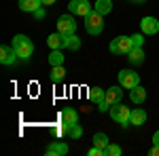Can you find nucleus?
Listing matches in <instances>:
<instances>
[{
    "instance_id": "obj_13",
    "label": "nucleus",
    "mask_w": 159,
    "mask_h": 156,
    "mask_svg": "<svg viewBox=\"0 0 159 156\" xmlns=\"http://www.w3.org/2000/svg\"><path fill=\"white\" fill-rule=\"evenodd\" d=\"M147 122V112L142 108H136L132 110V116H129V124H134V127H142Z\"/></svg>"
},
{
    "instance_id": "obj_14",
    "label": "nucleus",
    "mask_w": 159,
    "mask_h": 156,
    "mask_svg": "<svg viewBox=\"0 0 159 156\" xmlns=\"http://www.w3.org/2000/svg\"><path fill=\"white\" fill-rule=\"evenodd\" d=\"M129 99L134 101V103H144V99H147V91L138 84L134 89H129Z\"/></svg>"
},
{
    "instance_id": "obj_16",
    "label": "nucleus",
    "mask_w": 159,
    "mask_h": 156,
    "mask_svg": "<svg viewBox=\"0 0 159 156\" xmlns=\"http://www.w3.org/2000/svg\"><path fill=\"white\" fill-rule=\"evenodd\" d=\"M61 120H64L66 124H74V122H79V112H76L74 108H64Z\"/></svg>"
},
{
    "instance_id": "obj_15",
    "label": "nucleus",
    "mask_w": 159,
    "mask_h": 156,
    "mask_svg": "<svg viewBox=\"0 0 159 156\" xmlns=\"http://www.w3.org/2000/svg\"><path fill=\"white\" fill-rule=\"evenodd\" d=\"M43 6V0H19V9L25 13H34Z\"/></svg>"
},
{
    "instance_id": "obj_19",
    "label": "nucleus",
    "mask_w": 159,
    "mask_h": 156,
    "mask_svg": "<svg viewBox=\"0 0 159 156\" xmlns=\"http://www.w3.org/2000/svg\"><path fill=\"white\" fill-rule=\"evenodd\" d=\"M93 11H98L100 15H108L112 11V2L110 0H98L96 4H93Z\"/></svg>"
},
{
    "instance_id": "obj_6",
    "label": "nucleus",
    "mask_w": 159,
    "mask_h": 156,
    "mask_svg": "<svg viewBox=\"0 0 159 156\" xmlns=\"http://www.w3.org/2000/svg\"><path fill=\"white\" fill-rule=\"evenodd\" d=\"M68 11L72 13V15L87 17L89 13L93 11V6H91V2H89V0H70V4H68Z\"/></svg>"
},
{
    "instance_id": "obj_4",
    "label": "nucleus",
    "mask_w": 159,
    "mask_h": 156,
    "mask_svg": "<svg viewBox=\"0 0 159 156\" xmlns=\"http://www.w3.org/2000/svg\"><path fill=\"white\" fill-rule=\"evenodd\" d=\"M132 36H117L112 42H110V53L115 55H127L132 51Z\"/></svg>"
},
{
    "instance_id": "obj_8",
    "label": "nucleus",
    "mask_w": 159,
    "mask_h": 156,
    "mask_svg": "<svg viewBox=\"0 0 159 156\" xmlns=\"http://www.w3.org/2000/svg\"><path fill=\"white\" fill-rule=\"evenodd\" d=\"M121 97H123L121 86H110V89H106V93H104V101L108 106H115V103L121 101Z\"/></svg>"
},
{
    "instance_id": "obj_9",
    "label": "nucleus",
    "mask_w": 159,
    "mask_h": 156,
    "mask_svg": "<svg viewBox=\"0 0 159 156\" xmlns=\"http://www.w3.org/2000/svg\"><path fill=\"white\" fill-rule=\"evenodd\" d=\"M140 30H142V34H157L159 32V21L155 17H144V19L140 21Z\"/></svg>"
},
{
    "instance_id": "obj_21",
    "label": "nucleus",
    "mask_w": 159,
    "mask_h": 156,
    "mask_svg": "<svg viewBox=\"0 0 159 156\" xmlns=\"http://www.w3.org/2000/svg\"><path fill=\"white\" fill-rule=\"evenodd\" d=\"M104 93H106V91H102L100 86H91V89H89V101H91V103H100V101L104 99Z\"/></svg>"
},
{
    "instance_id": "obj_27",
    "label": "nucleus",
    "mask_w": 159,
    "mask_h": 156,
    "mask_svg": "<svg viewBox=\"0 0 159 156\" xmlns=\"http://www.w3.org/2000/svg\"><path fill=\"white\" fill-rule=\"evenodd\" d=\"M34 17H36V19H43V17H45V9H43V6L36 9V11H34Z\"/></svg>"
},
{
    "instance_id": "obj_7",
    "label": "nucleus",
    "mask_w": 159,
    "mask_h": 156,
    "mask_svg": "<svg viewBox=\"0 0 159 156\" xmlns=\"http://www.w3.org/2000/svg\"><path fill=\"white\" fill-rule=\"evenodd\" d=\"M119 84L123 89H134V86L140 84V76L134 70H121L119 72Z\"/></svg>"
},
{
    "instance_id": "obj_17",
    "label": "nucleus",
    "mask_w": 159,
    "mask_h": 156,
    "mask_svg": "<svg viewBox=\"0 0 159 156\" xmlns=\"http://www.w3.org/2000/svg\"><path fill=\"white\" fill-rule=\"evenodd\" d=\"M64 48H68V51H79V48H81V38H76L74 34L64 36Z\"/></svg>"
},
{
    "instance_id": "obj_23",
    "label": "nucleus",
    "mask_w": 159,
    "mask_h": 156,
    "mask_svg": "<svg viewBox=\"0 0 159 156\" xmlns=\"http://www.w3.org/2000/svg\"><path fill=\"white\" fill-rule=\"evenodd\" d=\"M49 63H51V68H53V65H64V55H61L60 48H55L49 55Z\"/></svg>"
},
{
    "instance_id": "obj_28",
    "label": "nucleus",
    "mask_w": 159,
    "mask_h": 156,
    "mask_svg": "<svg viewBox=\"0 0 159 156\" xmlns=\"http://www.w3.org/2000/svg\"><path fill=\"white\" fill-rule=\"evenodd\" d=\"M151 154H153V156H159V145L153 144V148H151Z\"/></svg>"
},
{
    "instance_id": "obj_5",
    "label": "nucleus",
    "mask_w": 159,
    "mask_h": 156,
    "mask_svg": "<svg viewBox=\"0 0 159 156\" xmlns=\"http://www.w3.org/2000/svg\"><path fill=\"white\" fill-rule=\"evenodd\" d=\"M74 30H76V21H74L72 13L70 15H61L60 19H57V32H60L61 36L74 34Z\"/></svg>"
},
{
    "instance_id": "obj_1",
    "label": "nucleus",
    "mask_w": 159,
    "mask_h": 156,
    "mask_svg": "<svg viewBox=\"0 0 159 156\" xmlns=\"http://www.w3.org/2000/svg\"><path fill=\"white\" fill-rule=\"evenodd\" d=\"M13 48H15L17 57L24 59V61H28L32 57V53H34V44H32L30 38L24 36V34H17V36L13 38Z\"/></svg>"
},
{
    "instance_id": "obj_30",
    "label": "nucleus",
    "mask_w": 159,
    "mask_h": 156,
    "mask_svg": "<svg viewBox=\"0 0 159 156\" xmlns=\"http://www.w3.org/2000/svg\"><path fill=\"white\" fill-rule=\"evenodd\" d=\"M55 0H43V6H49V4H53Z\"/></svg>"
},
{
    "instance_id": "obj_18",
    "label": "nucleus",
    "mask_w": 159,
    "mask_h": 156,
    "mask_svg": "<svg viewBox=\"0 0 159 156\" xmlns=\"http://www.w3.org/2000/svg\"><path fill=\"white\" fill-rule=\"evenodd\" d=\"M47 44L51 47V51H55V48H64V36H61L60 32L57 34H51L47 38Z\"/></svg>"
},
{
    "instance_id": "obj_26",
    "label": "nucleus",
    "mask_w": 159,
    "mask_h": 156,
    "mask_svg": "<svg viewBox=\"0 0 159 156\" xmlns=\"http://www.w3.org/2000/svg\"><path fill=\"white\" fill-rule=\"evenodd\" d=\"M142 42H144V34H134L132 36V44L134 47H142Z\"/></svg>"
},
{
    "instance_id": "obj_11",
    "label": "nucleus",
    "mask_w": 159,
    "mask_h": 156,
    "mask_svg": "<svg viewBox=\"0 0 159 156\" xmlns=\"http://www.w3.org/2000/svg\"><path fill=\"white\" fill-rule=\"evenodd\" d=\"M127 61L132 65H142L144 63V51H142V47H132V51L127 53Z\"/></svg>"
},
{
    "instance_id": "obj_29",
    "label": "nucleus",
    "mask_w": 159,
    "mask_h": 156,
    "mask_svg": "<svg viewBox=\"0 0 159 156\" xmlns=\"http://www.w3.org/2000/svg\"><path fill=\"white\" fill-rule=\"evenodd\" d=\"M153 144L159 145V131H155V135H153Z\"/></svg>"
},
{
    "instance_id": "obj_31",
    "label": "nucleus",
    "mask_w": 159,
    "mask_h": 156,
    "mask_svg": "<svg viewBox=\"0 0 159 156\" xmlns=\"http://www.w3.org/2000/svg\"><path fill=\"white\" fill-rule=\"evenodd\" d=\"M132 2H144V0H132Z\"/></svg>"
},
{
    "instance_id": "obj_10",
    "label": "nucleus",
    "mask_w": 159,
    "mask_h": 156,
    "mask_svg": "<svg viewBox=\"0 0 159 156\" xmlns=\"http://www.w3.org/2000/svg\"><path fill=\"white\" fill-rule=\"evenodd\" d=\"M15 57H17V53H15V48H13V47H7V44L0 47V63L11 65L13 61H15Z\"/></svg>"
},
{
    "instance_id": "obj_2",
    "label": "nucleus",
    "mask_w": 159,
    "mask_h": 156,
    "mask_svg": "<svg viewBox=\"0 0 159 156\" xmlns=\"http://www.w3.org/2000/svg\"><path fill=\"white\" fill-rule=\"evenodd\" d=\"M108 114H110V118L115 120V122H119V124H123V127H129L132 110L127 108V106H123L121 101H119V103H115V106H110Z\"/></svg>"
},
{
    "instance_id": "obj_25",
    "label": "nucleus",
    "mask_w": 159,
    "mask_h": 156,
    "mask_svg": "<svg viewBox=\"0 0 159 156\" xmlns=\"http://www.w3.org/2000/svg\"><path fill=\"white\" fill-rule=\"evenodd\" d=\"M121 154H123V150L115 144H108V148L104 150V156H121Z\"/></svg>"
},
{
    "instance_id": "obj_24",
    "label": "nucleus",
    "mask_w": 159,
    "mask_h": 156,
    "mask_svg": "<svg viewBox=\"0 0 159 156\" xmlns=\"http://www.w3.org/2000/svg\"><path fill=\"white\" fill-rule=\"evenodd\" d=\"M68 135H70L72 139H81V137H83V129H81V124H79V122L68 124Z\"/></svg>"
},
{
    "instance_id": "obj_3",
    "label": "nucleus",
    "mask_w": 159,
    "mask_h": 156,
    "mask_svg": "<svg viewBox=\"0 0 159 156\" xmlns=\"http://www.w3.org/2000/svg\"><path fill=\"white\" fill-rule=\"evenodd\" d=\"M102 17H104V15H100L98 11H91L89 15H87V17H85V30H87V34H91V36L102 34V30H104V21H102Z\"/></svg>"
},
{
    "instance_id": "obj_12",
    "label": "nucleus",
    "mask_w": 159,
    "mask_h": 156,
    "mask_svg": "<svg viewBox=\"0 0 159 156\" xmlns=\"http://www.w3.org/2000/svg\"><path fill=\"white\" fill-rule=\"evenodd\" d=\"M47 156H64L68 154V145L64 144V141H53L51 145H47Z\"/></svg>"
},
{
    "instance_id": "obj_22",
    "label": "nucleus",
    "mask_w": 159,
    "mask_h": 156,
    "mask_svg": "<svg viewBox=\"0 0 159 156\" xmlns=\"http://www.w3.org/2000/svg\"><path fill=\"white\" fill-rule=\"evenodd\" d=\"M93 145H98L100 150L104 152V150L108 148V137H106V133H96V135H93Z\"/></svg>"
},
{
    "instance_id": "obj_20",
    "label": "nucleus",
    "mask_w": 159,
    "mask_h": 156,
    "mask_svg": "<svg viewBox=\"0 0 159 156\" xmlns=\"http://www.w3.org/2000/svg\"><path fill=\"white\" fill-rule=\"evenodd\" d=\"M64 78H66L64 65H53V68H51V80H53V82H61Z\"/></svg>"
}]
</instances>
